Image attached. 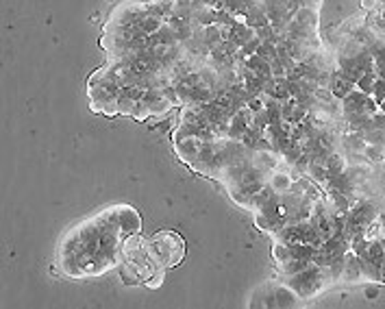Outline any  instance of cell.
Listing matches in <instances>:
<instances>
[{"label":"cell","instance_id":"3957f363","mask_svg":"<svg viewBox=\"0 0 385 309\" xmlns=\"http://www.w3.org/2000/svg\"><path fill=\"white\" fill-rule=\"evenodd\" d=\"M242 188L248 192V194H257L261 190V181L257 179V174L255 172H246L242 176Z\"/></svg>","mask_w":385,"mask_h":309},{"label":"cell","instance_id":"6da1fadb","mask_svg":"<svg viewBox=\"0 0 385 309\" xmlns=\"http://www.w3.org/2000/svg\"><path fill=\"white\" fill-rule=\"evenodd\" d=\"M374 100L368 98L366 92H361V90H353L346 98H344V107H346V112L348 114H370L374 112Z\"/></svg>","mask_w":385,"mask_h":309},{"label":"cell","instance_id":"5b68a950","mask_svg":"<svg viewBox=\"0 0 385 309\" xmlns=\"http://www.w3.org/2000/svg\"><path fill=\"white\" fill-rule=\"evenodd\" d=\"M150 68H152V61L148 57H138L131 63L133 74H146V72H150Z\"/></svg>","mask_w":385,"mask_h":309},{"label":"cell","instance_id":"277c9868","mask_svg":"<svg viewBox=\"0 0 385 309\" xmlns=\"http://www.w3.org/2000/svg\"><path fill=\"white\" fill-rule=\"evenodd\" d=\"M159 27H162V20L159 18H157V15H146L142 20V25H140V31H144L146 35H152L155 31H159Z\"/></svg>","mask_w":385,"mask_h":309},{"label":"cell","instance_id":"ba28073f","mask_svg":"<svg viewBox=\"0 0 385 309\" xmlns=\"http://www.w3.org/2000/svg\"><path fill=\"white\" fill-rule=\"evenodd\" d=\"M270 94H273L275 98H279V100H287L289 85L285 81H277V83H273V87H270Z\"/></svg>","mask_w":385,"mask_h":309},{"label":"cell","instance_id":"9c48e42d","mask_svg":"<svg viewBox=\"0 0 385 309\" xmlns=\"http://www.w3.org/2000/svg\"><path fill=\"white\" fill-rule=\"evenodd\" d=\"M372 94H374V103L381 105L385 100V81L383 79H377L374 87H372Z\"/></svg>","mask_w":385,"mask_h":309},{"label":"cell","instance_id":"7a4b0ae2","mask_svg":"<svg viewBox=\"0 0 385 309\" xmlns=\"http://www.w3.org/2000/svg\"><path fill=\"white\" fill-rule=\"evenodd\" d=\"M353 90H355V83H353L344 72L333 74V79H331V92H333V96H337V98H342V100H344Z\"/></svg>","mask_w":385,"mask_h":309},{"label":"cell","instance_id":"30bf717a","mask_svg":"<svg viewBox=\"0 0 385 309\" xmlns=\"http://www.w3.org/2000/svg\"><path fill=\"white\" fill-rule=\"evenodd\" d=\"M259 57L266 59V61H275V51L268 46V44H263V46L259 48Z\"/></svg>","mask_w":385,"mask_h":309},{"label":"cell","instance_id":"8fae6325","mask_svg":"<svg viewBox=\"0 0 385 309\" xmlns=\"http://www.w3.org/2000/svg\"><path fill=\"white\" fill-rule=\"evenodd\" d=\"M339 162H342V159H339V157H335V154H333V157H329V168L331 170H339V168H342V164H339Z\"/></svg>","mask_w":385,"mask_h":309},{"label":"cell","instance_id":"8992f818","mask_svg":"<svg viewBox=\"0 0 385 309\" xmlns=\"http://www.w3.org/2000/svg\"><path fill=\"white\" fill-rule=\"evenodd\" d=\"M374 83H377V74H374V72H366L355 85H357V90L370 94V92H372V87H374Z\"/></svg>","mask_w":385,"mask_h":309},{"label":"cell","instance_id":"52a82bcc","mask_svg":"<svg viewBox=\"0 0 385 309\" xmlns=\"http://www.w3.org/2000/svg\"><path fill=\"white\" fill-rule=\"evenodd\" d=\"M126 98H131L133 103H140L144 96H146V87H142V85H129V87H124V92H122Z\"/></svg>","mask_w":385,"mask_h":309}]
</instances>
